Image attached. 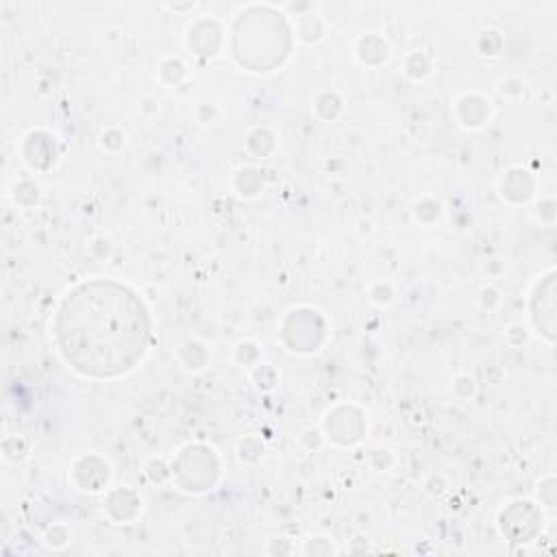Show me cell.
I'll return each instance as SVG.
<instances>
[{
  "mask_svg": "<svg viewBox=\"0 0 557 557\" xmlns=\"http://www.w3.org/2000/svg\"><path fill=\"white\" fill-rule=\"evenodd\" d=\"M141 305L122 287L94 283L65 300L59 337L65 357L96 376L117 374L135 363L146 344Z\"/></svg>",
  "mask_w": 557,
  "mask_h": 557,
  "instance_id": "6da1fadb",
  "label": "cell"
}]
</instances>
